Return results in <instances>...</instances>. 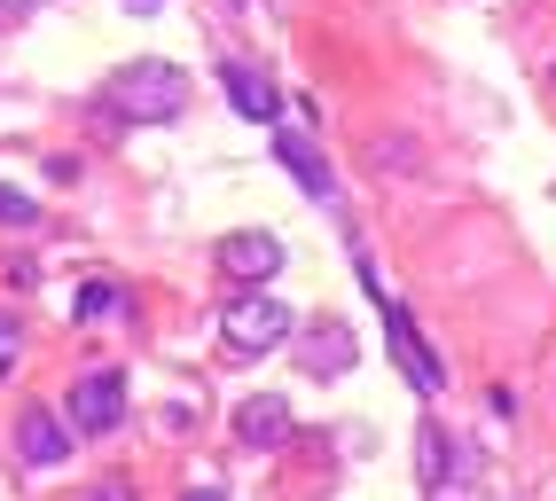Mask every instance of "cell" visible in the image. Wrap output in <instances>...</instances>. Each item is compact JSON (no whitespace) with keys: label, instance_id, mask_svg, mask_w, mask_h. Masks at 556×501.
<instances>
[{"label":"cell","instance_id":"6da1fadb","mask_svg":"<svg viewBox=\"0 0 556 501\" xmlns=\"http://www.w3.org/2000/svg\"><path fill=\"white\" fill-rule=\"evenodd\" d=\"M102 111L118 126H173L189 111V70L165 63V55H141V63H118L102 87Z\"/></svg>","mask_w":556,"mask_h":501},{"label":"cell","instance_id":"7a4b0ae2","mask_svg":"<svg viewBox=\"0 0 556 501\" xmlns=\"http://www.w3.org/2000/svg\"><path fill=\"white\" fill-rule=\"evenodd\" d=\"M299 337V313H290L275 291H243L228 313H219V345L236 352V361H258V352H275Z\"/></svg>","mask_w":556,"mask_h":501},{"label":"cell","instance_id":"3957f363","mask_svg":"<svg viewBox=\"0 0 556 501\" xmlns=\"http://www.w3.org/2000/svg\"><path fill=\"white\" fill-rule=\"evenodd\" d=\"M118 415H126V376L118 369H87L79 384H71V439H102V432H118Z\"/></svg>","mask_w":556,"mask_h":501},{"label":"cell","instance_id":"277c9868","mask_svg":"<svg viewBox=\"0 0 556 501\" xmlns=\"http://www.w3.org/2000/svg\"><path fill=\"white\" fill-rule=\"evenodd\" d=\"M282 235H267V228H236V235H219V274L228 282H251V291H267V282L282 274Z\"/></svg>","mask_w":556,"mask_h":501},{"label":"cell","instance_id":"5b68a950","mask_svg":"<svg viewBox=\"0 0 556 501\" xmlns=\"http://www.w3.org/2000/svg\"><path fill=\"white\" fill-rule=\"evenodd\" d=\"M384 345H392V361H400V376L416 384L424 400H431L439 384H447V369H439V352L424 345V330H416V313H407V306H384Z\"/></svg>","mask_w":556,"mask_h":501},{"label":"cell","instance_id":"8992f818","mask_svg":"<svg viewBox=\"0 0 556 501\" xmlns=\"http://www.w3.org/2000/svg\"><path fill=\"white\" fill-rule=\"evenodd\" d=\"M71 454V423L55 408H24L16 415V462H31V471H55V462Z\"/></svg>","mask_w":556,"mask_h":501},{"label":"cell","instance_id":"52a82bcc","mask_svg":"<svg viewBox=\"0 0 556 501\" xmlns=\"http://www.w3.org/2000/svg\"><path fill=\"white\" fill-rule=\"evenodd\" d=\"M219 79H228V102H236L251 126H275V118H282V94H275V79H267L258 63L236 55V63H219Z\"/></svg>","mask_w":556,"mask_h":501},{"label":"cell","instance_id":"ba28073f","mask_svg":"<svg viewBox=\"0 0 556 501\" xmlns=\"http://www.w3.org/2000/svg\"><path fill=\"white\" fill-rule=\"evenodd\" d=\"M275 157L290 165V181H299L306 196H321V204H329V189H338V181H329V165L314 157V141H306L299 126H275Z\"/></svg>","mask_w":556,"mask_h":501},{"label":"cell","instance_id":"9c48e42d","mask_svg":"<svg viewBox=\"0 0 556 501\" xmlns=\"http://www.w3.org/2000/svg\"><path fill=\"white\" fill-rule=\"evenodd\" d=\"M236 439H243V447H282V439H290V408L275 400V391L243 400V408H236Z\"/></svg>","mask_w":556,"mask_h":501},{"label":"cell","instance_id":"30bf717a","mask_svg":"<svg viewBox=\"0 0 556 501\" xmlns=\"http://www.w3.org/2000/svg\"><path fill=\"white\" fill-rule=\"evenodd\" d=\"M299 361H306V376H338V369H353V330H314L306 345H299Z\"/></svg>","mask_w":556,"mask_h":501},{"label":"cell","instance_id":"8fae6325","mask_svg":"<svg viewBox=\"0 0 556 501\" xmlns=\"http://www.w3.org/2000/svg\"><path fill=\"white\" fill-rule=\"evenodd\" d=\"M110 313H126V282L118 274H87L79 291H71V321H110Z\"/></svg>","mask_w":556,"mask_h":501},{"label":"cell","instance_id":"7c38bea8","mask_svg":"<svg viewBox=\"0 0 556 501\" xmlns=\"http://www.w3.org/2000/svg\"><path fill=\"white\" fill-rule=\"evenodd\" d=\"M416 471H424V493H447V478H455V439L439 432V423H424V432H416Z\"/></svg>","mask_w":556,"mask_h":501},{"label":"cell","instance_id":"4fadbf2b","mask_svg":"<svg viewBox=\"0 0 556 501\" xmlns=\"http://www.w3.org/2000/svg\"><path fill=\"white\" fill-rule=\"evenodd\" d=\"M0 220H16V228H31V220H40V204H31L24 189H9V181H0Z\"/></svg>","mask_w":556,"mask_h":501},{"label":"cell","instance_id":"5bb4252c","mask_svg":"<svg viewBox=\"0 0 556 501\" xmlns=\"http://www.w3.org/2000/svg\"><path fill=\"white\" fill-rule=\"evenodd\" d=\"M9 361H16V313H0V376H9Z\"/></svg>","mask_w":556,"mask_h":501},{"label":"cell","instance_id":"9a60e30c","mask_svg":"<svg viewBox=\"0 0 556 501\" xmlns=\"http://www.w3.org/2000/svg\"><path fill=\"white\" fill-rule=\"evenodd\" d=\"M180 501H228V493H219V486H197V493H180Z\"/></svg>","mask_w":556,"mask_h":501},{"label":"cell","instance_id":"2e32d148","mask_svg":"<svg viewBox=\"0 0 556 501\" xmlns=\"http://www.w3.org/2000/svg\"><path fill=\"white\" fill-rule=\"evenodd\" d=\"M126 9H134V16H150V9H165V0H126Z\"/></svg>","mask_w":556,"mask_h":501},{"label":"cell","instance_id":"e0dca14e","mask_svg":"<svg viewBox=\"0 0 556 501\" xmlns=\"http://www.w3.org/2000/svg\"><path fill=\"white\" fill-rule=\"evenodd\" d=\"M87 501H118V486H102V493H87Z\"/></svg>","mask_w":556,"mask_h":501},{"label":"cell","instance_id":"ac0fdd59","mask_svg":"<svg viewBox=\"0 0 556 501\" xmlns=\"http://www.w3.org/2000/svg\"><path fill=\"white\" fill-rule=\"evenodd\" d=\"M0 9H40V0H0Z\"/></svg>","mask_w":556,"mask_h":501}]
</instances>
